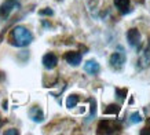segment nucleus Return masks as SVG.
Returning a JSON list of instances; mask_svg holds the SVG:
<instances>
[{"label": "nucleus", "mask_w": 150, "mask_h": 135, "mask_svg": "<svg viewBox=\"0 0 150 135\" xmlns=\"http://www.w3.org/2000/svg\"><path fill=\"white\" fill-rule=\"evenodd\" d=\"M33 41V35L25 26H15L10 33V43L15 47H26Z\"/></svg>", "instance_id": "nucleus-1"}, {"label": "nucleus", "mask_w": 150, "mask_h": 135, "mask_svg": "<svg viewBox=\"0 0 150 135\" xmlns=\"http://www.w3.org/2000/svg\"><path fill=\"white\" fill-rule=\"evenodd\" d=\"M125 61H127V55H125L121 47H118V51H114L113 54L110 55L109 63L114 70H121L123 66L125 65Z\"/></svg>", "instance_id": "nucleus-2"}, {"label": "nucleus", "mask_w": 150, "mask_h": 135, "mask_svg": "<svg viewBox=\"0 0 150 135\" xmlns=\"http://www.w3.org/2000/svg\"><path fill=\"white\" fill-rule=\"evenodd\" d=\"M121 130V124L112 120H102L98 126V132L99 134H114Z\"/></svg>", "instance_id": "nucleus-3"}, {"label": "nucleus", "mask_w": 150, "mask_h": 135, "mask_svg": "<svg viewBox=\"0 0 150 135\" xmlns=\"http://www.w3.org/2000/svg\"><path fill=\"white\" fill-rule=\"evenodd\" d=\"M127 40H128V44L131 45L132 48L141 50L142 36H141V32L138 31L137 28H131V29L127 32Z\"/></svg>", "instance_id": "nucleus-4"}, {"label": "nucleus", "mask_w": 150, "mask_h": 135, "mask_svg": "<svg viewBox=\"0 0 150 135\" xmlns=\"http://www.w3.org/2000/svg\"><path fill=\"white\" fill-rule=\"evenodd\" d=\"M19 7V0H6L3 4L0 6V18L6 19L15 9Z\"/></svg>", "instance_id": "nucleus-5"}, {"label": "nucleus", "mask_w": 150, "mask_h": 135, "mask_svg": "<svg viewBox=\"0 0 150 135\" xmlns=\"http://www.w3.org/2000/svg\"><path fill=\"white\" fill-rule=\"evenodd\" d=\"M43 65H44L46 69H54L58 65V57L54 53H47L43 57Z\"/></svg>", "instance_id": "nucleus-6"}, {"label": "nucleus", "mask_w": 150, "mask_h": 135, "mask_svg": "<svg viewBox=\"0 0 150 135\" xmlns=\"http://www.w3.org/2000/svg\"><path fill=\"white\" fill-rule=\"evenodd\" d=\"M65 61L72 66H77L81 62V54L77 53V51H69V53L65 54Z\"/></svg>", "instance_id": "nucleus-7"}, {"label": "nucleus", "mask_w": 150, "mask_h": 135, "mask_svg": "<svg viewBox=\"0 0 150 135\" xmlns=\"http://www.w3.org/2000/svg\"><path fill=\"white\" fill-rule=\"evenodd\" d=\"M150 65V40H149V44L147 47L145 48V51L142 53V55L139 57V61H138V66L139 69H145Z\"/></svg>", "instance_id": "nucleus-8"}, {"label": "nucleus", "mask_w": 150, "mask_h": 135, "mask_svg": "<svg viewBox=\"0 0 150 135\" xmlns=\"http://www.w3.org/2000/svg\"><path fill=\"white\" fill-rule=\"evenodd\" d=\"M84 70H86L88 75H98L100 70V66L99 63L96 62L95 59H90V61H87L86 63H84Z\"/></svg>", "instance_id": "nucleus-9"}, {"label": "nucleus", "mask_w": 150, "mask_h": 135, "mask_svg": "<svg viewBox=\"0 0 150 135\" xmlns=\"http://www.w3.org/2000/svg\"><path fill=\"white\" fill-rule=\"evenodd\" d=\"M114 6L123 15L131 13V1L129 0H114Z\"/></svg>", "instance_id": "nucleus-10"}, {"label": "nucleus", "mask_w": 150, "mask_h": 135, "mask_svg": "<svg viewBox=\"0 0 150 135\" xmlns=\"http://www.w3.org/2000/svg\"><path fill=\"white\" fill-rule=\"evenodd\" d=\"M29 116L35 123H41L44 120V113L39 106H33L30 110H29Z\"/></svg>", "instance_id": "nucleus-11"}, {"label": "nucleus", "mask_w": 150, "mask_h": 135, "mask_svg": "<svg viewBox=\"0 0 150 135\" xmlns=\"http://www.w3.org/2000/svg\"><path fill=\"white\" fill-rule=\"evenodd\" d=\"M77 102H79V97H77V95H74V94L69 95L68 99H66V108H69V109L74 108V106L77 105Z\"/></svg>", "instance_id": "nucleus-12"}, {"label": "nucleus", "mask_w": 150, "mask_h": 135, "mask_svg": "<svg viewBox=\"0 0 150 135\" xmlns=\"http://www.w3.org/2000/svg\"><path fill=\"white\" fill-rule=\"evenodd\" d=\"M120 112V106L118 105H109L105 109V114H117Z\"/></svg>", "instance_id": "nucleus-13"}, {"label": "nucleus", "mask_w": 150, "mask_h": 135, "mask_svg": "<svg viewBox=\"0 0 150 135\" xmlns=\"http://www.w3.org/2000/svg\"><path fill=\"white\" fill-rule=\"evenodd\" d=\"M129 120H131V123H141L142 122V116L138 112H134L131 116H129Z\"/></svg>", "instance_id": "nucleus-14"}, {"label": "nucleus", "mask_w": 150, "mask_h": 135, "mask_svg": "<svg viewBox=\"0 0 150 135\" xmlns=\"http://www.w3.org/2000/svg\"><path fill=\"white\" fill-rule=\"evenodd\" d=\"M116 92H117V95H118V98L120 99H125V97H127V88H124V90L116 88Z\"/></svg>", "instance_id": "nucleus-15"}, {"label": "nucleus", "mask_w": 150, "mask_h": 135, "mask_svg": "<svg viewBox=\"0 0 150 135\" xmlns=\"http://www.w3.org/2000/svg\"><path fill=\"white\" fill-rule=\"evenodd\" d=\"M39 14H40V15H52V14H54V11H52V10H50V9H46V10H40V11H39Z\"/></svg>", "instance_id": "nucleus-16"}, {"label": "nucleus", "mask_w": 150, "mask_h": 135, "mask_svg": "<svg viewBox=\"0 0 150 135\" xmlns=\"http://www.w3.org/2000/svg\"><path fill=\"white\" fill-rule=\"evenodd\" d=\"M4 134H6V135H18V131H17V130H14V128H13V130L4 131Z\"/></svg>", "instance_id": "nucleus-17"}]
</instances>
